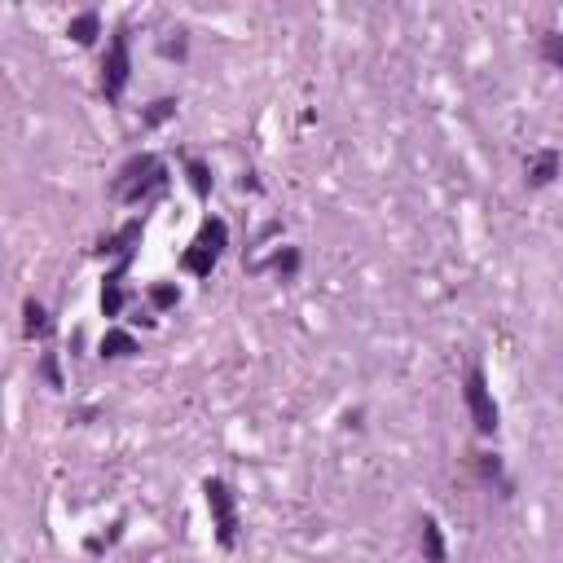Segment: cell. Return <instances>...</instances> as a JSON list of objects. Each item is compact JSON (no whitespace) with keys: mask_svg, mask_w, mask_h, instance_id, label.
Segmentation results:
<instances>
[{"mask_svg":"<svg viewBox=\"0 0 563 563\" xmlns=\"http://www.w3.org/2000/svg\"><path fill=\"white\" fill-rule=\"evenodd\" d=\"M467 410H471V423H476L480 432H493V427H498V405H493V392H489L480 370L467 374Z\"/></svg>","mask_w":563,"mask_h":563,"instance_id":"6da1fadb","label":"cell"},{"mask_svg":"<svg viewBox=\"0 0 563 563\" xmlns=\"http://www.w3.org/2000/svg\"><path fill=\"white\" fill-rule=\"evenodd\" d=\"M207 506L216 515V533H220V546H234V502H229V489L220 480H207Z\"/></svg>","mask_w":563,"mask_h":563,"instance_id":"7a4b0ae2","label":"cell"},{"mask_svg":"<svg viewBox=\"0 0 563 563\" xmlns=\"http://www.w3.org/2000/svg\"><path fill=\"white\" fill-rule=\"evenodd\" d=\"M106 97L115 102L119 93H124V84H128V40L124 36H115L110 40V58H106Z\"/></svg>","mask_w":563,"mask_h":563,"instance_id":"3957f363","label":"cell"},{"mask_svg":"<svg viewBox=\"0 0 563 563\" xmlns=\"http://www.w3.org/2000/svg\"><path fill=\"white\" fill-rule=\"evenodd\" d=\"M423 546H427V559L432 563H445V542H440L436 520H423Z\"/></svg>","mask_w":563,"mask_h":563,"instance_id":"277c9868","label":"cell"},{"mask_svg":"<svg viewBox=\"0 0 563 563\" xmlns=\"http://www.w3.org/2000/svg\"><path fill=\"white\" fill-rule=\"evenodd\" d=\"M71 36L80 40V44L93 40V36H97V14H80V18H75V22H71Z\"/></svg>","mask_w":563,"mask_h":563,"instance_id":"5b68a950","label":"cell"},{"mask_svg":"<svg viewBox=\"0 0 563 563\" xmlns=\"http://www.w3.org/2000/svg\"><path fill=\"white\" fill-rule=\"evenodd\" d=\"M555 154H542V159H537V168H533V185H546L550 176H555Z\"/></svg>","mask_w":563,"mask_h":563,"instance_id":"8992f818","label":"cell"},{"mask_svg":"<svg viewBox=\"0 0 563 563\" xmlns=\"http://www.w3.org/2000/svg\"><path fill=\"white\" fill-rule=\"evenodd\" d=\"M542 53H546V58L555 62V66H563V36H559V31H550V36L542 40Z\"/></svg>","mask_w":563,"mask_h":563,"instance_id":"52a82bcc","label":"cell"},{"mask_svg":"<svg viewBox=\"0 0 563 563\" xmlns=\"http://www.w3.org/2000/svg\"><path fill=\"white\" fill-rule=\"evenodd\" d=\"M102 352H106V357H124V352H132V339L128 335H106Z\"/></svg>","mask_w":563,"mask_h":563,"instance_id":"ba28073f","label":"cell"},{"mask_svg":"<svg viewBox=\"0 0 563 563\" xmlns=\"http://www.w3.org/2000/svg\"><path fill=\"white\" fill-rule=\"evenodd\" d=\"M44 326H49V322H44V308L40 304H27V330L36 335V330H44Z\"/></svg>","mask_w":563,"mask_h":563,"instance_id":"9c48e42d","label":"cell"},{"mask_svg":"<svg viewBox=\"0 0 563 563\" xmlns=\"http://www.w3.org/2000/svg\"><path fill=\"white\" fill-rule=\"evenodd\" d=\"M190 176H194V190L207 194V176H203V168H198V163H190Z\"/></svg>","mask_w":563,"mask_h":563,"instance_id":"30bf717a","label":"cell"},{"mask_svg":"<svg viewBox=\"0 0 563 563\" xmlns=\"http://www.w3.org/2000/svg\"><path fill=\"white\" fill-rule=\"evenodd\" d=\"M168 110H172V102H159V106H154V110H150V124H159V119H163V115H168Z\"/></svg>","mask_w":563,"mask_h":563,"instance_id":"8fae6325","label":"cell"}]
</instances>
